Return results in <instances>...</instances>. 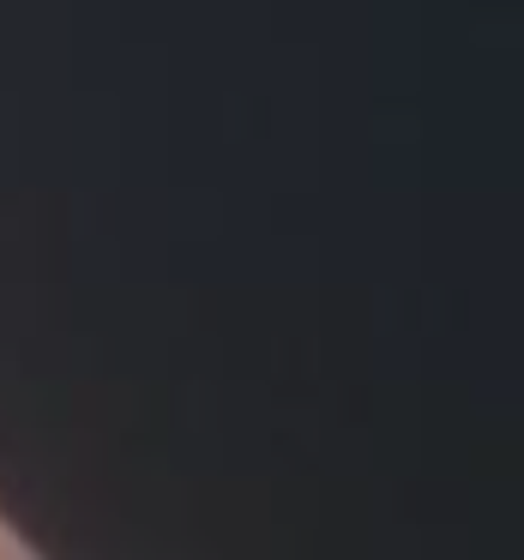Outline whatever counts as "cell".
Wrapping results in <instances>:
<instances>
[{"mask_svg": "<svg viewBox=\"0 0 524 560\" xmlns=\"http://www.w3.org/2000/svg\"><path fill=\"white\" fill-rule=\"evenodd\" d=\"M0 560H31L25 548H0Z\"/></svg>", "mask_w": 524, "mask_h": 560, "instance_id": "1", "label": "cell"}]
</instances>
